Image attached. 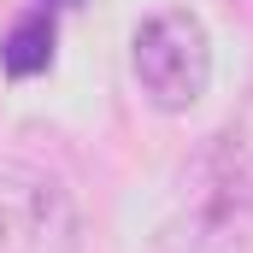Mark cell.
I'll return each mask as SVG.
<instances>
[{
    "label": "cell",
    "mask_w": 253,
    "mask_h": 253,
    "mask_svg": "<svg viewBox=\"0 0 253 253\" xmlns=\"http://www.w3.org/2000/svg\"><path fill=\"white\" fill-rule=\"evenodd\" d=\"M0 65H6L12 77L47 71V65H53V18H47V12H24V18L12 24L6 47H0Z\"/></svg>",
    "instance_id": "obj_5"
},
{
    "label": "cell",
    "mask_w": 253,
    "mask_h": 253,
    "mask_svg": "<svg viewBox=\"0 0 253 253\" xmlns=\"http://www.w3.org/2000/svg\"><path fill=\"white\" fill-rule=\"evenodd\" d=\"M248 224L242 212H230L212 194H194L177 218H165L153 230L147 253H248Z\"/></svg>",
    "instance_id": "obj_4"
},
{
    "label": "cell",
    "mask_w": 253,
    "mask_h": 253,
    "mask_svg": "<svg viewBox=\"0 0 253 253\" xmlns=\"http://www.w3.org/2000/svg\"><path fill=\"white\" fill-rule=\"evenodd\" d=\"M129 71H135L141 94L159 112L200 106V94L212 88V36H206V24L183 6L141 18L135 36H129Z\"/></svg>",
    "instance_id": "obj_1"
},
{
    "label": "cell",
    "mask_w": 253,
    "mask_h": 253,
    "mask_svg": "<svg viewBox=\"0 0 253 253\" xmlns=\"http://www.w3.org/2000/svg\"><path fill=\"white\" fill-rule=\"evenodd\" d=\"M83 218L53 171L0 159V253H77Z\"/></svg>",
    "instance_id": "obj_2"
},
{
    "label": "cell",
    "mask_w": 253,
    "mask_h": 253,
    "mask_svg": "<svg viewBox=\"0 0 253 253\" xmlns=\"http://www.w3.org/2000/svg\"><path fill=\"white\" fill-rule=\"evenodd\" d=\"M194 194H212L230 212L253 218V94L218 124L206 153L194 159Z\"/></svg>",
    "instance_id": "obj_3"
}]
</instances>
